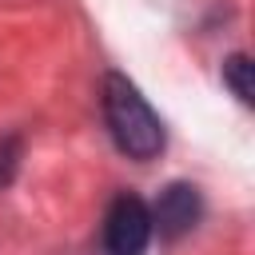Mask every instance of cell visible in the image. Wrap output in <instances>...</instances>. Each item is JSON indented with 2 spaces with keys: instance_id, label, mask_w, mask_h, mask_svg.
<instances>
[{
  "instance_id": "obj_5",
  "label": "cell",
  "mask_w": 255,
  "mask_h": 255,
  "mask_svg": "<svg viewBox=\"0 0 255 255\" xmlns=\"http://www.w3.org/2000/svg\"><path fill=\"white\" fill-rule=\"evenodd\" d=\"M4 179H8V171H4V167H0V183H4Z\"/></svg>"
},
{
  "instance_id": "obj_3",
  "label": "cell",
  "mask_w": 255,
  "mask_h": 255,
  "mask_svg": "<svg viewBox=\"0 0 255 255\" xmlns=\"http://www.w3.org/2000/svg\"><path fill=\"white\" fill-rule=\"evenodd\" d=\"M147 211H151V231H159V239H179V235H187V231L199 223V215H203V195H199L195 183L175 179V183H167V187L159 191L155 207H147Z\"/></svg>"
},
{
  "instance_id": "obj_4",
  "label": "cell",
  "mask_w": 255,
  "mask_h": 255,
  "mask_svg": "<svg viewBox=\"0 0 255 255\" xmlns=\"http://www.w3.org/2000/svg\"><path fill=\"white\" fill-rule=\"evenodd\" d=\"M251 72H255V64H251V56H243V52H235V56H227L223 60V84L231 88V96L239 100V104H255V88H251Z\"/></svg>"
},
{
  "instance_id": "obj_1",
  "label": "cell",
  "mask_w": 255,
  "mask_h": 255,
  "mask_svg": "<svg viewBox=\"0 0 255 255\" xmlns=\"http://www.w3.org/2000/svg\"><path fill=\"white\" fill-rule=\"evenodd\" d=\"M104 120H108V131L116 139V147L128 155V159H155L167 143V128L163 120L155 116V108L143 100V92L124 76V72H108L104 76Z\"/></svg>"
},
{
  "instance_id": "obj_2",
  "label": "cell",
  "mask_w": 255,
  "mask_h": 255,
  "mask_svg": "<svg viewBox=\"0 0 255 255\" xmlns=\"http://www.w3.org/2000/svg\"><path fill=\"white\" fill-rule=\"evenodd\" d=\"M151 243V211L139 195L120 191L104 215V251L108 255H143Z\"/></svg>"
}]
</instances>
